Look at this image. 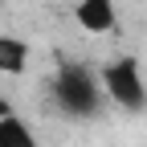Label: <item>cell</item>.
<instances>
[{"mask_svg": "<svg viewBox=\"0 0 147 147\" xmlns=\"http://www.w3.org/2000/svg\"><path fill=\"white\" fill-rule=\"evenodd\" d=\"M53 102H57L69 119H90L98 115V78L86 65H61L53 74Z\"/></svg>", "mask_w": 147, "mask_h": 147, "instance_id": "1", "label": "cell"}, {"mask_svg": "<svg viewBox=\"0 0 147 147\" xmlns=\"http://www.w3.org/2000/svg\"><path fill=\"white\" fill-rule=\"evenodd\" d=\"M102 90L123 110H147V82L135 57H115L102 65Z\"/></svg>", "mask_w": 147, "mask_h": 147, "instance_id": "2", "label": "cell"}, {"mask_svg": "<svg viewBox=\"0 0 147 147\" xmlns=\"http://www.w3.org/2000/svg\"><path fill=\"white\" fill-rule=\"evenodd\" d=\"M74 16H78V25L86 33H110V29L119 25L115 0H82L78 8H74Z\"/></svg>", "mask_w": 147, "mask_h": 147, "instance_id": "3", "label": "cell"}, {"mask_svg": "<svg viewBox=\"0 0 147 147\" xmlns=\"http://www.w3.org/2000/svg\"><path fill=\"white\" fill-rule=\"evenodd\" d=\"M25 65H29V45L21 37L0 33V74H21Z\"/></svg>", "mask_w": 147, "mask_h": 147, "instance_id": "4", "label": "cell"}, {"mask_svg": "<svg viewBox=\"0 0 147 147\" xmlns=\"http://www.w3.org/2000/svg\"><path fill=\"white\" fill-rule=\"evenodd\" d=\"M0 147H37L29 123L21 115H4V119H0Z\"/></svg>", "mask_w": 147, "mask_h": 147, "instance_id": "5", "label": "cell"}, {"mask_svg": "<svg viewBox=\"0 0 147 147\" xmlns=\"http://www.w3.org/2000/svg\"><path fill=\"white\" fill-rule=\"evenodd\" d=\"M4 115H12V102H8V98H0V119H4Z\"/></svg>", "mask_w": 147, "mask_h": 147, "instance_id": "6", "label": "cell"}]
</instances>
